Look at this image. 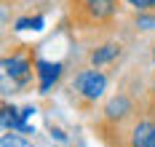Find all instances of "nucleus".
Masks as SVG:
<instances>
[{
  "label": "nucleus",
  "instance_id": "f257e3e1",
  "mask_svg": "<svg viewBox=\"0 0 155 147\" xmlns=\"http://www.w3.org/2000/svg\"><path fill=\"white\" fill-rule=\"evenodd\" d=\"M118 0H67V16L78 30H96L112 21Z\"/></svg>",
  "mask_w": 155,
  "mask_h": 147
},
{
  "label": "nucleus",
  "instance_id": "f03ea898",
  "mask_svg": "<svg viewBox=\"0 0 155 147\" xmlns=\"http://www.w3.org/2000/svg\"><path fill=\"white\" fill-rule=\"evenodd\" d=\"M104 88H107V75L96 67V70H83V72H78L75 80H72V91H75L80 99H86V102H96V99L104 94Z\"/></svg>",
  "mask_w": 155,
  "mask_h": 147
},
{
  "label": "nucleus",
  "instance_id": "7ed1b4c3",
  "mask_svg": "<svg viewBox=\"0 0 155 147\" xmlns=\"http://www.w3.org/2000/svg\"><path fill=\"white\" fill-rule=\"evenodd\" d=\"M128 147H155V123L139 120L128 134Z\"/></svg>",
  "mask_w": 155,
  "mask_h": 147
},
{
  "label": "nucleus",
  "instance_id": "20e7f679",
  "mask_svg": "<svg viewBox=\"0 0 155 147\" xmlns=\"http://www.w3.org/2000/svg\"><path fill=\"white\" fill-rule=\"evenodd\" d=\"M3 70L5 75H11L16 83H27L32 78V62L27 56H11V59H3Z\"/></svg>",
  "mask_w": 155,
  "mask_h": 147
},
{
  "label": "nucleus",
  "instance_id": "39448f33",
  "mask_svg": "<svg viewBox=\"0 0 155 147\" xmlns=\"http://www.w3.org/2000/svg\"><path fill=\"white\" fill-rule=\"evenodd\" d=\"M38 78H40V91L46 94L48 88L54 86V83L59 80V75H62V64H51V62H38Z\"/></svg>",
  "mask_w": 155,
  "mask_h": 147
},
{
  "label": "nucleus",
  "instance_id": "423d86ee",
  "mask_svg": "<svg viewBox=\"0 0 155 147\" xmlns=\"http://www.w3.org/2000/svg\"><path fill=\"white\" fill-rule=\"evenodd\" d=\"M126 113H131V104H128V99H126V96H115L107 107H104V118L112 120V123L120 120V118H126Z\"/></svg>",
  "mask_w": 155,
  "mask_h": 147
},
{
  "label": "nucleus",
  "instance_id": "0eeeda50",
  "mask_svg": "<svg viewBox=\"0 0 155 147\" xmlns=\"http://www.w3.org/2000/svg\"><path fill=\"white\" fill-rule=\"evenodd\" d=\"M118 54H120V46H118V43H107V46H102V48H96L91 54V64L102 67V64H107V62H112Z\"/></svg>",
  "mask_w": 155,
  "mask_h": 147
},
{
  "label": "nucleus",
  "instance_id": "6e6552de",
  "mask_svg": "<svg viewBox=\"0 0 155 147\" xmlns=\"http://www.w3.org/2000/svg\"><path fill=\"white\" fill-rule=\"evenodd\" d=\"M3 126L8 129H24V123H19V118H16V110L14 107H8V104H3Z\"/></svg>",
  "mask_w": 155,
  "mask_h": 147
},
{
  "label": "nucleus",
  "instance_id": "1a4fd4ad",
  "mask_svg": "<svg viewBox=\"0 0 155 147\" xmlns=\"http://www.w3.org/2000/svg\"><path fill=\"white\" fill-rule=\"evenodd\" d=\"M43 27V19L35 16V19H19L16 21V30H40Z\"/></svg>",
  "mask_w": 155,
  "mask_h": 147
},
{
  "label": "nucleus",
  "instance_id": "9d476101",
  "mask_svg": "<svg viewBox=\"0 0 155 147\" xmlns=\"http://www.w3.org/2000/svg\"><path fill=\"white\" fill-rule=\"evenodd\" d=\"M128 5H134L137 11H153L155 8V0H126Z\"/></svg>",
  "mask_w": 155,
  "mask_h": 147
},
{
  "label": "nucleus",
  "instance_id": "9b49d317",
  "mask_svg": "<svg viewBox=\"0 0 155 147\" xmlns=\"http://www.w3.org/2000/svg\"><path fill=\"white\" fill-rule=\"evenodd\" d=\"M3 147H32V145L24 142V139H19V136H5L3 139Z\"/></svg>",
  "mask_w": 155,
  "mask_h": 147
},
{
  "label": "nucleus",
  "instance_id": "f8f14e48",
  "mask_svg": "<svg viewBox=\"0 0 155 147\" xmlns=\"http://www.w3.org/2000/svg\"><path fill=\"white\" fill-rule=\"evenodd\" d=\"M137 27H142V30H155V16H139L137 19Z\"/></svg>",
  "mask_w": 155,
  "mask_h": 147
},
{
  "label": "nucleus",
  "instance_id": "ddd939ff",
  "mask_svg": "<svg viewBox=\"0 0 155 147\" xmlns=\"http://www.w3.org/2000/svg\"><path fill=\"white\" fill-rule=\"evenodd\" d=\"M153 107H155V80H153Z\"/></svg>",
  "mask_w": 155,
  "mask_h": 147
},
{
  "label": "nucleus",
  "instance_id": "4468645a",
  "mask_svg": "<svg viewBox=\"0 0 155 147\" xmlns=\"http://www.w3.org/2000/svg\"><path fill=\"white\" fill-rule=\"evenodd\" d=\"M153 59H155V43H153Z\"/></svg>",
  "mask_w": 155,
  "mask_h": 147
}]
</instances>
